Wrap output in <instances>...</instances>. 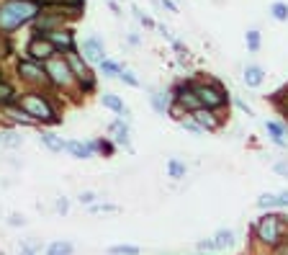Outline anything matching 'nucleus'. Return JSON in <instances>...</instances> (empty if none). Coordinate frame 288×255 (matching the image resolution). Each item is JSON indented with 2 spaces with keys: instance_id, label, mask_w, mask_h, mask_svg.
I'll return each instance as SVG.
<instances>
[{
  "instance_id": "1",
  "label": "nucleus",
  "mask_w": 288,
  "mask_h": 255,
  "mask_svg": "<svg viewBox=\"0 0 288 255\" xmlns=\"http://www.w3.org/2000/svg\"><path fill=\"white\" fill-rule=\"evenodd\" d=\"M36 13H39V3H34V0H8L6 6H0V26L16 29L31 21Z\"/></svg>"
},
{
  "instance_id": "2",
  "label": "nucleus",
  "mask_w": 288,
  "mask_h": 255,
  "mask_svg": "<svg viewBox=\"0 0 288 255\" xmlns=\"http://www.w3.org/2000/svg\"><path fill=\"white\" fill-rule=\"evenodd\" d=\"M21 108L26 111V116L39 119V121H52V124H57V121H59V119L54 116L52 106H49L44 98H41V96H36V93L23 96V98H21Z\"/></svg>"
},
{
  "instance_id": "3",
  "label": "nucleus",
  "mask_w": 288,
  "mask_h": 255,
  "mask_svg": "<svg viewBox=\"0 0 288 255\" xmlns=\"http://www.w3.org/2000/svg\"><path fill=\"white\" fill-rule=\"evenodd\" d=\"M193 93L198 96L201 106L203 108H219L229 101V96L219 88L216 82H209V85H193Z\"/></svg>"
},
{
  "instance_id": "4",
  "label": "nucleus",
  "mask_w": 288,
  "mask_h": 255,
  "mask_svg": "<svg viewBox=\"0 0 288 255\" xmlns=\"http://www.w3.org/2000/svg\"><path fill=\"white\" fill-rule=\"evenodd\" d=\"M280 219L278 214H265L258 224H255V232L258 237L265 242V245H278L280 242Z\"/></svg>"
},
{
  "instance_id": "5",
  "label": "nucleus",
  "mask_w": 288,
  "mask_h": 255,
  "mask_svg": "<svg viewBox=\"0 0 288 255\" xmlns=\"http://www.w3.org/2000/svg\"><path fill=\"white\" fill-rule=\"evenodd\" d=\"M47 72L52 75V80H54L57 85H67V82L72 80V70H70V65L62 62V60H49V62H47Z\"/></svg>"
},
{
  "instance_id": "6",
  "label": "nucleus",
  "mask_w": 288,
  "mask_h": 255,
  "mask_svg": "<svg viewBox=\"0 0 288 255\" xmlns=\"http://www.w3.org/2000/svg\"><path fill=\"white\" fill-rule=\"evenodd\" d=\"M28 54L34 60H49L54 54V44L49 39H34L31 44H28Z\"/></svg>"
},
{
  "instance_id": "7",
  "label": "nucleus",
  "mask_w": 288,
  "mask_h": 255,
  "mask_svg": "<svg viewBox=\"0 0 288 255\" xmlns=\"http://www.w3.org/2000/svg\"><path fill=\"white\" fill-rule=\"evenodd\" d=\"M178 103H180V106H185L190 114H193V111H198V108H203V106H201V101H198V96L193 93V88H180V91H178Z\"/></svg>"
},
{
  "instance_id": "8",
  "label": "nucleus",
  "mask_w": 288,
  "mask_h": 255,
  "mask_svg": "<svg viewBox=\"0 0 288 255\" xmlns=\"http://www.w3.org/2000/svg\"><path fill=\"white\" fill-rule=\"evenodd\" d=\"M70 67H72V72L77 75V77H82L85 80V88H90L93 85V80H90V72H88V67L80 62V57L75 54V49H70Z\"/></svg>"
},
{
  "instance_id": "9",
  "label": "nucleus",
  "mask_w": 288,
  "mask_h": 255,
  "mask_svg": "<svg viewBox=\"0 0 288 255\" xmlns=\"http://www.w3.org/2000/svg\"><path fill=\"white\" fill-rule=\"evenodd\" d=\"M82 52L88 54V60H93V62H103L106 57H103V44L98 39H88L85 44H82Z\"/></svg>"
},
{
  "instance_id": "10",
  "label": "nucleus",
  "mask_w": 288,
  "mask_h": 255,
  "mask_svg": "<svg viewBox=\"0 0 288 255\" xmlns=\"http://www.w3.org/2000/svg\"><path fill=\"white\" fill-rule=\"evenodd\" d=\"M263 80H265V72H263V67H258V65H250L244 70V85H250V88H258V85H263Z\"/></svg>"
},
{
  "instance_id": "11",
  "label": "nucleus",
  "mask_w": 288,
  "mask_h": 255,
  "mask_svg": "<svg viewBox=\"0 0 288 255\" xmlns=\"http://www.w3.org/2000/svg\"><path fill=\"white\" fill-rule=\"evenodd\" d=\"M193 119H196V124L201 126V129H206V132H214V129H216V121H211L209 108H198V111H193Z\"/></svg>"
},
{
  "instance_id": "12",
  "label": "nucleus",
  "mask_w": 288,
  "mask_h": 255,
  "mask_svg": "<svg viewBox=\"0 0 288 255\" xmlns=\"http://www.w3.org/2000/svg\"><path fill=\"white\" fill-rule=\"evenodd\" d=\"M65 150H70V152H72V157H77V160H88V157H93V145L67 142V147H65Z\"/></svg>"
},
{
  "instance_id": "13",
  "label": "nucleus",
  "mask_w": 288,
  "mask_h": 255,
  "mask_svg": "<svg viewBox=\"0 0 288 255\" xmlns=\"http://www.w3.org/2000/svg\"><path fill=\"white\" fill-rule=\"evenodd\" d=\"M234 245V232L232 230H219L216 235H214V247L216 250H227V247H232Z\"/></svg>"
},
{
  "instance_id": "14",
  "label": "nucleus",
  "mask_w": 288,
  "mask_h": 255,
  "mask_svg": "<svg viewBox=\"0 0 288 255\" xmlns=\"http://www.w3.org/2000/svg\"><path fill=\"white\" fill-rule=\"evenodd\" d=\"M49 41H52L54 47H65L67 52H70V49H75V47H72V36H70V31H65V34L54 31V34H49Z\"/></svg>"
},
{
  "instance_id": "15",
  "label": "nucleus",
  "mask_w": 288,
  "mask_h": 255,
  "mask_svg": "<svg viewBox=\"0 0 288 255\" xmlns=\"http://www.w3.org/2000/svg\"><path fill=\"white\" fill-rule=\"evenodd\" d=\"M103 106L111 108V111H116V114H126V106H123L113 93H106V96H103Z\"/></svg>"
},
{
  "instance_id": "16",
  "label": "nucleus",
  "mask_w": 288,
  "mask_h": 255,
  "mask_svg": "<svg viewBox=\"0 0 288 255\" xmlns=\"http://www.w3.org/2000/svg\"><path fill=\"white\" fill-rule=\"evenodd\" d=\"M265 129L273 134V142H275L278 147H285V139H283V126H278V124L268 121V124H265Z\"/></svg>"
},
{
  "instance_id": "17",
  "label": "nucleus",
  "mask_w": 288,
  "mask_h": 255,
  "mask_svg": "<svg viewBox=\"0 0 288 255\" xmlns=\"http://www.w3.org/2000/svg\"><path fill=\"white\" fill-rule=\"evenodd\" d=\"M41 142H44L49 150H54V152H62L65 147H67V142H62V139H57L54 134H41Z\"/></svg>"
},
{
  "instance_id": "18",
  "label": "nucleus",
  "mask_w": 288,
  "mask_h": 255,
  "mask_svg": "<svg viewBox=\"0 0 288 255\" xmlns=\"http://www.w3.org/2000/svg\"><path fill=\"white\" fill-rule=\"evenodd\" d=\"M152 106H154V111L165 114V111L170 108V98L165 96V93H154V96H152Z\"/></svg>"
},
{
  "instance_id": "19",
  "label": "nucleus",
  "mask_w": 288,
  "mask_h": 255,
  "mask_svg": "<svg viewBox=\"0 0 288 255\" xmlns=\"http://www.w3.org/2000/svg\"><path fill=\"white\" fill-rule=\"evenodd\" d=\"M18 72H21L23 77H39V75H41V67H36L34 62H21V65H18Z\"/></svg>"
},
{
  "instance_id": "20",
  "label": "nucleus",
  "mask_w": 288,
  "mask_h": 255,
  "mask_svg": "<svg viewBox=\"0 0 288 255\" xmlns=\"http://www.w3.org/2000/svg\"><path fill=\"white\" fill-rule=\"evenodd\" d=\"M113 132H116V142H118V145L132 147V145H129V132H126V126H121V121L113 124Z\"/></svg>"
},
{
  "instance_id": "21",
  "label": "nucleus",
  "mask_w": 288,
  "mask_h": 255,
  "mask_svg": "<svg viewBox=\"0 0 288 255\" xmlns=\"http://www.w3.org/2000/svg\"><path fill=\"white\" fill-rule=\"evenodd\" d=\"M270 13L275 21H288V6L285 3H273L270 6Z\"/></svg>"
},
{
  "instance_id": "22",
  "label": "nucleus",
  "mask_w": 288,
  "mask_h": 255,
  "mask_svg": "<svg viewBox=\"0 0 288 255\" xmlns=\"http://www.w3.org/2000/svg\"><path fill=\"white\" fill-rule=\"evenodd\" d=\"M111 255H139V247L137 245H116L108 250Z\"/></svg>"
},
{
  "instance_id": "23",
  "label": "nucleus",
  "mask_w": 288,
  "mask_h": 255,
  "mask_svg": "<svg viewBox=\"0 0 288 255\" xmlns=\"http://www.w3.org/2000/svg\"><path fill=\"white\" fill-rule=\"evenodd\" d=\"M70 252H72V245L70 242H54L47 250V255H70Z\"/></svg>"
},
{
  "instance_id": "24",
  "label": "nucleus",
  "mask_w": 288,
  "mask_h": 255,
  "mask_svg": "<svg viewBox=\"0 0 288 255\" xmlns=\"http://www.w3.org/2000/svg\"><path fill=\"white\" fill-rule=\"evenodd\" d=\"M258 206H260V209H270V206H278V196H275V193H263V196L258 199Z\"/></svg>"
},
{
  "instance_id": "25",
  "label": "nucleus",
  "mask_w": 288,
  "mask_h": 255,
  "mask_svg": "<svg viewBox=\"0 0 288 255\" xmlns=\"http://www.w3.org/2000/svg\"><path fill=\"white\" fill-rule=\"evenodd\" d=\"M168 170H170L173 178H183V176H185V165H180L178 160H170V162H168Z\"/></svg>"
},
{
  "instance_id": "26",
  "label": "nucleus",
  "mask_w": 288,
  "mask_h": 255,
  "mask_svg": "<svg viewBox=\"0 0 288 255\" xmlns=\"http://www.w3.org/2000/svg\"><path fill=\"white\" fill-rule=\"evenodd\" d=\"M247 44H250L252 52H258L260 49V34L258 31H247Z\"/></svg>"
},
{
  "instance_id": "27",
  "label": "nucleus",
  "mask_w": 288,
  "mask_h": 255,
  "mask_svg": "<svg viewBox=\"0 0 288 255\" xmlns=\"http://www.w3.org/2000/svg\"><path fill=\"white\" fill-rule=\"evenodd\" d=\"M273 170H275L278 176L288 178V160H283V162H275V165H273Z\"/></svg>"
},
{
  "instance_id": "28",
  "label": "nucleus",
  "mask_w": 288,
  "mask_h": 255,
  "mask_svg": "<svg viewBox=\"0 0 288 255\" xmlns=\"http://www.w3.org/2000/svg\"><path fill=\"white\" fill-rule=\"evenodd\" d=\"M13 96V91H11V85H6V82H0V101H8Z\"/></svg>"
},
{
  "instance_id": "29",
  "label": "nucleus",
  "mask_w": 288,
  "mask_h": 255,
  "mask_svg": "<svg viewBox=\"0 0 288 255\" xmlns=\"http://www.w3.org/2000/svg\"><path fill=\"white\" fill-rule=\"evenodd\" d=\"M101 65H103V72H106V75H108V77H113V75H116V72H118V67H116V65H113V62H106V60H103V62H101Z\"/></svg>"
},
{
  "instance_id": "30",
  "label": "nucleus",
  "mask_w": 288,
  "mask_h": 255,
  "mask_svg": "<svg viewBox=\"0 0 288 255\" xmlns=\"http://www.w3.org/2000/svg\"><path fill=\"white\" fill-rule=\"evenodd\" d=\"M121 80L123 82H129V85H134V88H137V85H139V80L132 75V72H121Z\"/></svg>"
},
{
  "instance_id": "31",
  "label": "nucleus",
  "mask_w": 288,
  "mask_h": 255,
  "mask_svg": "<svg viewBox=\"0 0 288 255\" xmlns=\"http://www.w3.org/2000/svg\"><path fill=\"white\" fill-rule=\"evenodd\" d=\"M93 199H95V193H90V191L80 193V201H82V204H93Z\"/></svg>"
},
{
  "instance_id": "32",
  "label": "nucleus",
  "mask_w": 288,
  "mask_h": 255,
  "mask_svg": "<svg viewBox=\"0 0 288 255\" xmlns=\"http://www.w3.org/2000/svg\"><path fill=\"white\" fill-rule=\"evenodd\" d=\"M67 209H70V204H67L65 199H57V211H62V214H67Z\"/></svg>"
},
{
  "instance_id": "33",
  "label": "nucleus",
  "mask_w": 288,
  "mask_h": 255,
  "mask_svg": "<svg viewBox=\"0 0 288 255\" xmlns=\"http://www.w3.org/2000/svg\"><path fill=\"white\" fill-rule=\"evenodd\" d=\"M198 247H201V250H216V247H214V240H203V242H198Z\"/></svg>"
},
{
  "instance_id": "34",
  "label": "nucleus",
  "mask_w": 288,
  "mask_h": 255,
  "mask_svg": "<svg viewBox=\"0 0 288 255\" xmlns=\"http://www.w3.org/2000/svg\"><path fill=\"white\" fill-rule=\"evenodd\" d=\"M278 206H288V191L278 193Z\"/></svg>"
},
{
  "instance_id": "35",
  "label": "nucleus",
  "mask_w": 288,
  "mask_h": 255,
  "mask_svg": "<svg viewBox=\"0 0 288 255\" xmlns=\"http://www.w3.org/2000/svg\"><path fill=\"white\" fill-rule=\"evenodd\" d=\"M237 103H239V108H242V111H247V116H252V108H250V106H247L244 101H237Z\"/></svg>"
},
{
  "instance_id": "36",
  "label": "nucleus",
  "mask_w": 288,
  "mask_h": 255,
  "mask_svg": "<svg viewBox=\"0 0 288 255\" xmlns=\"http://www.w3.org/2000/svg\"><path fill=\"white\" fill-rule=\"evenodd\" d=\"M11 224L18 227V224H23V219H21V217H11Z\"/></svg>"
}]
</instances>
